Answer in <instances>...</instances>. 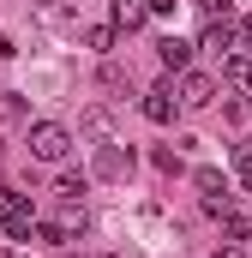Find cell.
<instances>
[{
	"label": "cell",
	"instance_id": "7c38bea8",
	"mask_svg": "<svg viewBox=\"0 0 252 258\" xmlns=\"http://www.w3.org/2000/svg\"><path fill=\"white\" fill-rule=\"evenodd\" d=\"M114 30H120V24H90V30H84V48L108 54V48H114Z\"/></svg>",
	"mask_w": 252,
	"mask_h": 258
},
{
	"label": "cell",
	"instance_id": "ba28073f",
	"mask_svg": "<svg viewBox=\"0 0 252 258\" xmlns=\"http://www.w3.org/2000/svg\"><path fill=\"white\" fill-rule=\"evenodd\" d=\"M78 132H84V138H102V144H108V138H114V114H108V108H84Z\"/></svg>",
	"mask_w": 252,
	"mask_h": 258
},
{
	"label": "cell",
	"instance_id": "d6986e66",
	"mask_svg": "<svg viewBox=\"0 0 252 258\" xmlns=\"http://www.w3.org/2000/svg\"><path fill=\"white\" fill-rule=\"evenodd\" d=\"M234 30H240V48H252V18H240Z\"/></svg>",
	"mask_w": 252,
	"mask_h": 258
},
{
	"label": "cell",
	"instance_id": "9a60e30c",
	"mask_svg": "<svg viewBox=\"0 0 252 258\" xmlns=\"http://www.w3.org/2000/svg\"><path fill=\"white\" fill-rule=\"evenodd\" d=\"M222 228H228V240H252V216H240V210H228Z\"/></svg>",
	"mask_w": 252,
	"mask_h": 258
},
{
	"label": "cell",
	"instance_id": "6da1fadb",
	"mask_svg": "<svg viewBox=\"0 0 252 258\" xmlns=\"http://www.w3.org/2000/svg\"><path fill=\"white\" fill-rule=\"evenodd\" d=\"M66 150H72V132L60 120H36L30 126V156L36 162H66Z\"/></svg>",
	"mask_w": 252,
	"mask_h": 258
},
{
	"label": "cell",
	"instance_id": "ffe728a7",
	"mask_svg": "<svg viewBox=\"0 0 252 258\" xmlns=\"http://www.w3.org/2000/svg\"><path fill=\"white\" fill-rule=\"evenodd\" d=\"M108 258H120V252H108Z\"/></svg>",
	"mask_w": 252,
	"mask_h": 258
},
{
	"label": "cell",
	"instance_id": "8fae6325",
	"mask_svg": "<svg viewBox=\"0 0 252 258\" xmlns=\"http://www.w3.org/2000/svg\"><path fill=\"white\" fill-rule=\"evenodd\" d=\"M54 192H60V198H66V204H78V198L90 192V180H84V174H72V168H66L60 180H54Z\"/></svg>",
	"mask_w": 252,
	"mask_h": 258
},
{
	"label": "cell",
	"instance_id": "52a82bcc",
	"mask_svg": "<svg viewBox=\"0 0 252 258\" xmlns=\"http://www.w3.org/2000/svg\"><path fill=\"white\" fill-rule=\"evenodd\" d=\"M156 60L168 66V72H186V60H192V42H180V36H162V42H156Z\"/></svg>",
	"mask_w": 252,
	"mask_h": 258
},
{
	"label": "cell",
	"instance_id": "e0dca14e",
	"mask_svg": "<svg viewBox=\"0 0 252 258\" xmlns=\"http://www.w3.org/2000/svg\"><path fill=\"white\" fill-rule=\"evenodd\" d=\"M198 12L204 18H228V0H198Z\"/></svg>",
	"mask_w": 252,
	"mask_h": 258
},
{
	"label": "cell",
	"instance_id": "ac0fdd59",
	"mask_svg": "<svg viewBox=\"0 0 252 258\" xmlns=\"http://www.w3.org/2000/svg\"><path fill=\"white\" fill-rule=\"evenodd\" d=\"M234 162H240V168L252 174V138H240V144H234Z\"/></svg>",
	"mask_w": 252,
	"mask_h": 258
},
{
	"label": "cell",
	"instance_id": "9c48e42d",
	"mask_svg": "<svg viewBox=\"0 0 252 258\" xmlns=\"http://www.w3.org/2000/svg\"><path fill=\"white\" fill-rule=\"evenodd\" d=\"M222 78H228L234 90L252 96V54H228V60H222Z\"/></svg>",
	"mask_w": 252,
	"mask_h": 258
},
{
	"label": "cell",
	"instance_id": "2e32d148",
	"mask_svg": "<svg viewBox=\"0 0 252 258\" xmlns=\"http://www.w3.org/2000/svg\"><path fill=\"white\" fill-rule=\"evenodd\" d=\"M150 162H156V168H162V174H180V156H174V150H168V144H162V150H156V156H150Z\"/></svg>",
	"mask_w": 252,
	"mask_h": 258
},
{
	"label": "cell",
	"instance_id": "7a4b0ae2",
	"mask_svg": "<svg viewBox=\"0 0 252 258\" xmlns=\"http://www.w3.org/2000/svg\"><path fill=\"white\" fill-rule=\"evenodd\" d=\"M90 168H96V180H132V150H120L108 138V144H96V162Z\"/></svg>",
	"mask_w": 252,
	"mask_h": 258
},
{
	"label": "cell",
	"instance_id": "8992f818",
	"mask_svg": "<svg viewBox=\"0 0 252 258\" xmlns=\"http://www.w3.org/2000/svg\"><path fill=\"white\" fill-rule=\"evenodd\" d=\"M12 198V216H6V234L12 240H30V228H36V216H30V198L24 192H6Z\"/></svg>",
	"mask_w": 252,
	"mask_h": 258
},
{
	"label": "cell",
	"instance_id": "5b68a950",
	"mask_svg": "<svg viewBox=\"0 0 252 258\" xmlns=\"http://www.w3.org/2000/svg\"><path fill=\"white\" fill-rule=\"evenodd\" d=\"M204 48L228 60V54L240 48V30H234V18H210V24H204Z\"/></svg>",
	"mask_w": 252,
	"mask_h": 258
},
{
	"label": "cell",
	"instance_id": "30bf717a",
	"mask_svg": "<svg viewBox=\"0 0 252 258\" xmlns=\"http://www.w3.org/2000/svg\"><path fill=\"white\" fill-rule=\"evenodd\" d=\"M144 18H150V0H114V24L120 30H138Z\"/></svg>",
	"mask_w": 252,
	"mask_h": 258
},
{
	"label": "cell",
	"instance_id": "5bb4252c",
	"mask_svg": "<svg viewBox=\"0 0 252 258\" xmlns=\"http://www.w3.org/2000/svg\"><path fill=\"white\" fill-rule=\"evenodd\" d=\"M192 186H198V192H204V198L228 192V186H222V168H198V174H192Z\"/></svg>",
	"mask_w": 252,
	"mask_h": 258
},
{
	"label": "cell",
	"instance_id": "277c9868",
	"mask_svg": "<svg viewBox=\"0 0 252 258\" xmlns=\"http://www.w3.org/2000/svg\"><path fill=\"white\" fill-rule=\"evenodd\" d=\"M138 108H144V120H150V126H168V120H174V108H180V96H174L168 84H156V90H144V102H138Z\"/></svg>",
	"mask_w": 252,
	"mask_h": 258
},
{
	"label": "cell",
	"instance_id": "7402d4cb",
	"mask_svg": "<svg viewBox=\"0 0 252 258\" xmlns=\"http://www.w3.org/2000/svg\"><path fill=\"white\" fill-rule=\"evenodd\" d=\"M66 258H72V252H66Z\"/></svg>",
	"mask_w": 252,
	"mask_h": 258
},
{
	"label": "cell",
	"instance_id": "3957f363",
	"mask_svg": "<svg viewBox=\"0 0 252 258\" xmlns=\"http://www.w3.org/2000/svg\"><path fill=\"white\" fill-rule=\"evenodd\" d=\"M216 102V78L210 72H180V108H210Z\"/></svg>",
	"mask_w": 252,
	"mask_h": 258
},
{
	"label": "cell",
	"instance_id": "44dd1931",
	"mask_svg": "<svg viewBox=\"0 0 252 258\" xmlns=\"http://www.w3.org/2000/svg\"><path fill=\"white\" fill-rule=\"evenodd\" d=\"M42 6H48V0H42Z\"/></svg>",
	"mask_w": 252,
	"mask_h": 258
},
{
	"label": "cell",
	"instance_id": "4fadbf2b",
	"mask_svg": "<svg viewBox=\"0 0 252 258\" xmlns=\"http://www.w3.org/2000/svg\"><path fill=\"white\" fill-rule=\"evenodd\" d=\"M102 90H132V72L120 60H102Z\"/></svg>",
	"mask_w": 252,
	"mask_h": 258
}]
</instances>
